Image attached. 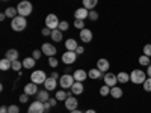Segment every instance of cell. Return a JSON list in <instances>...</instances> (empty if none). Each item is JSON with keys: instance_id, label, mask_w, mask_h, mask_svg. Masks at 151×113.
Wrapping results in <instances>:
<instances>
[{"instance_id": "1", "label": "cell", "mask_w": 151, "mask_h": 113, "mask_svg": "<svg viewBox=\"0 0 151 113\" xmlns=\"http://www.w3.org/2000/svg\"><path fill=\"white\" fill-rule=\"evenodd\" d=\"M26 26H27V20H26V17L17 15L15 18H12V20H11V27H12V30H15V32H21V30H24V29H26Z\"/></svg>"}, {"instance_id": "2", "label": "cell", "mask_w": 151, "mask_h": 113, "mask_svg": "<svg viewBox=\"0 0 151 113\" xmlns=\"http://www.w3.org/2000/svg\"><path fill=\"white\" fill-rule=\"evenodd\" d=\"M32 3L27 2V0H21V2L17 5V11H18V15L21 17H29L32 14Z\"/></svg>"}, {"instance_id": "3", "label": "cell", "mask_w": 151, "mask_h": 113, "mask_svg": "<svg viewBox=\"0 0 151 113\" xmlns=\"http://www.w3.org/2000/svg\"><path fill=\"white\" fill-rule=\"evenodd\" d=\"M147 80V74L142 69H133L130 72V82L134 84H144V82Z\"/></svg>"}, {"instance_id": "4", "label": "cell", "mask_w": 151, "mask_h": 113, "mask_svg": "<svg viewBox=\"0 0 151 113\" xmlns=\"http://www.w3.org/2000/svg\"><path fill=\"white\" fill-rule=\"evenodd\" d=\"M47 79H48V77L45 75V72H44V71H41V69L33 71V72H32V75H30V80H32L33 83H36V84H44Z\"/></svg>"}, {"instance_id": "5", "label": "cell", "mask_w": 151, "mask_h": 113, "mask_svg": "<svg viewBox=\"0 0 151 113\" xmlns=\"http://www.w3.org/2000/svg\"><path fill=\"white\" fill-rule=\"evenodd\" d=\"M74 82H76V79H74V75H71V74H64L59 79V84L64 87V89H71V86L74 84Z\"/></svg>"}, {"instance_id": "6", "label": "cell", "mask_w": 151, "mask_h": 113, "mask_svg": "<svg viewBox=\"0 0 151 113\" xmlns=\"http://www.w3.org/2000/svg\"><path fill=\"white\" fill-rule=\"evenodd\" d=\"M59 20H58V17L55 15V14H48L47 17H45V27H48V29H52V30H55V29H58L59 27Z\"/></svg>"}, {"instance_id": "7", "label": "cell", "mask_w": 151, "mask_h": 113, "mask_svg": "<svg viewBox=\"0 0 151 113\" xmlns=\"http://www.w3.org/2000/svg\"><path fill=\"white\" fill-rule=\"evenodd\" d=\"M45 110V106L42 101H40V99H36V101H33L30 106H29V110L27 113H44Z\"/></svg>"}, {"instance_id": "8", "label": "cell", "mask_w": 151, "mask_h": 113, "mask_svg": "<svg viewBox=\"0 0 151 113\" xmlns=\"http://www.w3.org/2000/svg\"><path fill=\"white\" fill-rule=\"evenodd\" d=\"M76 59H77V53L76 51H70V50H67V51L62 54V62L67 65H71L76 62Z\"/></svg>"}, {"instance_id": "9", "label": "cell", "mask_w": 151, "mask_h": 113, "mask_svg": "<svg viewBox=\"0 0 151 113\" xmlns=\"http://www.w3.org/2000/svg\"><path fill=\"white\" fill-rule=\"evenodd\" d=\"M41 51L45 54V56H48V57H52V56H55L56 54V47L55 45H52L50 42H44L42 45H41Z\"/></svg>"}, {"instance_id": "10", "label": "cell", "mask_w": 151, "mask_h": 113, "mask_svg": "<svg viewBox=\"0 0 151 113\" xmlns=\"http://www.w3.org/2000/svg\"><path fill=\"white\" fill-rule=\"evenodd\" d=\"M104 84H107L109 87H113V86H116L118 83V79H116V75L115 74H112V72H106L104 74Z\"/></svg>"}, {"instance_id": "11", "label": "cell", "mask_w": 151, "mask_h": 113, "mask_svg": "<svg viewBox=\"0 0 151 113\" xmlns=\"http://www.w3.org/2000/svg\"><path fill=\"white\" fill-rule=\"evenodd\" d=\"M38 92V84L36 83H33V82H30V83H27L26 86H24V94H27L29 97L30 95H36Z\"/></svg>"}, {"instance_id": "12", "label": "cell", "mask_w": 151, "mask_h": 113, "mask_svg": "<svg viewBox=\"0 0 151 113\" xmlns=\"http://www.w3.org/2000/svg\"><path fill=\"white\" fill-rule=\"evenodd\" d=\"M77 106H79V101H77V99H76L74 97H70V95H68V98L65 99V107H67V110L73 112V110L77 109Z\"/></svg>"}, {"instance_id": "13", "label": "cell", "mask_w": 151, "mask_h": 113, "mask_svg": "<svg viewBox=\"0 0 151 113\" xmlns=\"http://www.w3.org/2000/svg\"><path fill=\"white\" fill-rule=\"evenodd\" d=\"M74 17H76V20H85V18L89 17V9H86V8H79V9H76Z\"/></svg>"}, {"instance_id": "14", "label": "cell", "mask_w": 151, "mask_h": 113, "mask_svg": "<svg viewBox=\"0 0 151 113\" xmlns=\"http://www.w3.org/2000/svg\"><path fill=\"white\" fill-rule=\"evenodd\" d=\"M97 68L101 71V72H107L109 71V68H110V64H109V60L107 59H98L97 60Z\"/></svg>"}, {"instance_id": "15", "label": "cell", "mask_w": 151, "mask_h": 113, "mask_svg": "<svg viewBox=\"0 0 151 113\" xmlns=\"http://www.w3.org/2000/svg\"><path fill=\"white\" fill-rule=\"evenodd\" d=\"M79 35H80V39H82L83 42H91V41H92V32H91L89 29H86V27L82 29Z\"/></svg>"}, {"instance_id": "16", "label": "cell", "mask_w": 151, "mask_h": 113, "mask_svg": "<svg viewBox=\"0 0 151 113\" xmlns=\"http://www.w3.org/2000/svg\"><path fill=\"white\" fill-rule=\"evenodd\" d=\"M83 91H85V87H83L82 82H74V84L71 86V94H74V95H82Z\"/></svg>"}, {"instance_id": "17", "label": "cell", "mask_w": 151, "mask_h": 113, "mask_svg": "<svg viewBox=\"0 0 151 113\" xmlns=\"http://www.w3.org/2000/svg\"><path fill=\"white\" fill-rule=\"evenodd\" d=\"M73 75H74L76 82H85V80H86V77H88V72H86V71H83V69H76Z\"/></svg>"}, {"instance_id": "18", "label": "cell", "mask_w": 151, "mask_h": 113, "mask_svg": "<svg viewBox=\"0 0 151 113\" xmlns=\"http://www.w3.org/2000/svg\"><path fill=\"white\" fill-rule=\"evenodd\" d=\"M44 86H45L47 91H55L56 86H58V82H56V79H53V77H48V79L45 80Z\"/></svg>"}, {"instance_id": "19", "label": "cell", "mask_w": 151, "mask_h": 113, "mask_svg": "<svg viewBox=\"0 0 151 113\" xmlns=\"http://www.w3.org/2000/svg\"><path fill=\"white\" fill-rule=\"evenodd\" d=\"M0 69H2V71L12 69V62H11L8 57H3L2 60H0Z\"/></svg>"}, {"instance_id": "20", "label": "cell", "mask_w": 151, "mask_h": 113, "mask_svg": "<svg viewBox=\"0 0 151 113\" xmlns=\"http://www.w3.org/2000/svg\"><path fill=\"white\" fill-rule=\"evenodd\" d=\"M65 47H67V50H70V51H76V48H77L79 45H77V41L70 38V39L65 41Z\"/></svg>"}, {"instance_id": "21", "label": "cell", "mask_w": 151, "mask_h": 113, "mask_svg": "<svg viewBox=\"0 0 151 113\" xmlns=\"http://www.w3.org/2000/svg\"><path fill=\"white\" fill-rule=\"evenodd\" d=\"M36 98L40 99V101H42V103H47L48 99H50V95H48V91L47 89H44V91H40L36 94Z\"/></svg>"}, {"instance_id": "22", "label": "cell", "mask_w": 151, "mask_h": 113, "mask_svg": "<svg viewBox=\"0 0 151 113\" xmlns=\"http://www.w3.org/2000/svg\"><path fill=\"white\" fill-rule=\"evenodd\" d=\"M101 71H100L98 68H92V69H89V72H88V77H91L92 80H97V79H100V77H101Z\"/></svg>"}, {"instance_id": "23", "label": "cell", "mask_w": 151, "mask_h": 113, "mask_svg": "<svg viewBox=\"0 0 151 113\" xmlns=\"http://www.w3.org/2000/svg\"><path fill=\"white\" fill-rule=\"evenodd\" d=\"M6 57H8L11 62L18 60V51H17V50H14V48H11V50H8V51H6Z\"/></svg>"}, {"instance_id": "24", "label": "cell", "mask_w": 151, "mask_h": 113, "mask_svg": "<svg viewBox=\"0 0 151 113\" xmlns=\"http://www.w3.org/2000/svg\"><path fill=\"white\" fill-rule=\"evenodd\" d=\"M35 64H36V60L33 57H26V59L23 60V67L27 68V69H32L35 67Z\"/></svg>"}, {"instance_id": "25", "label": "cell", "mask_w": 151, "mask_h": 113, "mask_svg": "<svg viewBox=\"0 0 151 113\" xmlns=\"http://www.w3.org/2000/svg\"><path fill=\"white\" fill-rule=\"evenodd\" d=\"M110 95L113 97V98H121L122 97V89L121 87H118V86H113V87H110Z\"/></svg>"}, {"instance_id": "26", "label": "cell", "mask_w": 151, "mask_h": 113, "mask_svg": "<svg viewBox=\"0 0 151 113\" xmlns=\"http://www.w3.org/2000/svg\"><path fill=\"white\" fill-rule=\"evenodd\" d=\"M62 36H64L62 30H59V29H55V30H52V39H53L55 42H59V41H62Z\"/></svg>"}, {"instance_id": "27", "label": "cell", "mask_w": 151, "mask_h": 113, "mask_svg": "<svg viewBox=\"0 0 151 113\" xmlns=\"http://www.w3.org/2000/svg\"><path fill=\"white\" fill-rule=\"evenodd\" d=\"M5 14H6V17H8V18H11V20H12V18H15V17L18 15V11H17V8H11V6H9V8H6Z\"/></svg>"}, {"instance_id": "28", "label": "cell", "mask_w": 151, "mask_h": 113, "mask_svg": "<svg viewBox=\"0 0 151 113\" xmlns=\"http://www.w3.org/2000/svg\"><path fill=\"white\" fill-rule=\"evenodd\" d=\"M116 79H118V83H127V82L130 80V75H129L127 72H124V71H121V72H118V75H116Z\"/></svg>"}, {"instance_id": "29", "label": "cell", "mask_w": 151, "mask_h": 113, "mask_svg": "<svg viewBox=\"0 0 151 113\" xmlns=\"http://www.w3.org/2000/svg\"><path fill=\"white\" fill-rule=\"evenodd\" d=\"M97 3H98V0H83V8L92 11L97 6Z\"/></svg>"}, {"instance_id": "30", "label": "cell", "mask_w": 151, "mask_h": 113, "mask_svg": "<svg viewBox=\"0 0 151 113\" xmlns=\"http://www.w3.org/2000/svg\"><path fill=\"white\" fill-rule=\"evenodd\" d=\"M139 64H141L142 67H148V65H151V57L142 54V56L139 57Z\"/></svg>"}, {"instance_id": "31", "label": "cell", "mask_w": 151, "mask_h": 113, "mask_svg": "<svg viewBox=\"0 0 151 113\" xmlns=\"http://www.w3.org/2000/svg\"><path fill=\"white\" fill-rule=\"evenodd\" d=\"M55 98L58 99V101H65V99L68 98V94L65 91H58V94H56Z\"/></svg>"}, {"instance_id": "32", "label": "cell", "mask_w": 151, "mask_h": 113, "mask_svg": "<svg viewBox=\"0 0 151 113\" xmlns=\"http://www.w3.org/2000/svg\"><path fill=\"white\" fill-rule=\"evenodd\" d=\"M100 95H101V97H106V95H110V87H109L107 84H104V86H101V87H100Z\"/></svg>"}, {"instance_id": "33", "label": "cell", "mask_w": 151, "mask_h": 113, "mask_svg": "<svg viewBox=\"0 0 151 113\" xmlns=\"http://www.w3.org/2000/svg\"><path fill=\"white\" fill-rule=\"evenodd\" d=\"M142 86H144V91H145V92H151V77H148V79L144 82Z\"/></svg>"}, {"instance_id": "34", "label": "cell", "mask_w": 151, "mask_h": 113, "mask_svg": "<svg viewBox=\"0 0 151 113\" xmlns=\"http://www.w3.org/2000/svg\"><path fill=\"white\" fill-rule=\"evenodd\" d=\"M21 65H23V62H20V60H14V62H12V69L17 71V72H20Z\"/></svg>"}, {"instance_id": "35", "label": "cell", "mask_w": 151, "mask_h": 113, "mask_svg": "<svg viewBox=\"0 0 151 113\" xmlns=\"http://www.w3.org/2000/svg\"><path fill=\"white\" fill-rule=\"evenodd\" d=\"M8 110H9V113H20V107H18V106H15V104L8 106Z\"/></svg>"}, {"instance_id": "36", "label": "cell", "mask_w": 151, "mask_h": 113, "mask_svg": "<svg viewBox=\"0 0 151 113\" xmlns=\"http://www.w3.org/2000/svg\"><path fill=\"white\" fill-rule=\"evenodd\" d=\"M74 26L82 30V29H85V21H83V20H76V21H74Z\"/></svg>"}, {"instance_id": "37", "label": "cell", "mask_w": 151, "mask_h": 113, "mask_svg": "<svg viewBox=\"0 0 151 113\" xmlns=\"http://www.w3.org/2000/svg\"><path fill=\"white\" fill-rule=\"evenodd\" d=\"M48 65L52 67V68H56V67H58V59L53 57V56H52V57H48Z\"/></svg>"}, {"instance_id": "38", "label": "cell", "mask_w": 151, "mask_h": 113, "mask_svg": "<svg viewBox=\"0 0 151 113\" xmlns=\"http://www.w3.org/2000/svg\"><path fill=\"white\" fill-rule=\"evenodd\" d=\"M144 54H145V56H148V57H151V44L144 45Z\"/></svg>"}, {"instance_id": "39", "label": "cell", "mask_w": 151, "mask_h": 113, "mask_svg": "<svg viewBox=\"0 0 151 113\" xmlns=\"http://www.w3.org/2000/svg\"><path fill=\"white\" fill-rule=\"evenodd\" d=\"M58 29H59V30H62V32H65V30L68 29V23H67V21H60Z\"/></svg>"}, {"instance_id": "40", "label": "cell", "mask_w": 151, "mask_h": 113, "mask_svg": "<svg viewBox=\"0 0 151 113\" xmlns=\"http://www.w3.org/2000/svg\"><path fill=\"white\" fill-rule=\"evenodd\" d=\"M89 18H91L92 21H97V20H98V12H95L94 9L89 11Z\"/></svg>"}, {"instance_id": "41", "label": "cell", "mask_w": 151, "mask_h": 113, "mask_svg": "<svg viewBox=\"0 0 151 113\" xmlns=\"http://www.w3.org/2000/svg\"><path fill=\"white\" fill-rule=\"evenodd\" d=\"M41 54H42L41 50H33V54H32V57H33L35 60H38V59L41 57Z\"/></svg>"}, {"instance_id": "42", "label": "cell", "mask_w": 151, "mask_h": 113, "mask_svg": "<svg viewBox=\"0 0 151 113\" xmlns=\"http://www.w3.org/2000/svg\"><path fill=\"white\" fill-rule=\"evenodd\" d=\"M41 33H42L44 36H52V29H48V27H44V29L41 30Z\"/></svg>"}, {"instance_id": "43", "label": "cell", "mask_w": 151, "mask_h": 113, "mask_svg": "<svg viewBox=\"0 0 151 113\" xmlns=\"http://www.w3.org/2000/svg\"><path fill=\"white\" fill-rule=\"evenodd\" d=\"M27 99H29V95L27 94H21L20 95V101L21 103H27Z\"/></svg>"}, {"instance_id": "44", "label": "cell", "mask_w": 151, "mask_h": 113, "mask_svg": "<svg viewBox=\"0 0 151 113\" xmlns=\"http://www.w3.org/2000/svg\"><path fill=\"white\" fill-rule=\"evenodd\" d=\"M76 53H77V56H79V54H83V53H85V48H83L82 45H79L77 48H76Z\"/></svg>"}, {"instance_id": "45", "label": "cell", "mask_w": 151, "mask_h": 113, "mask_svg": "<svg viewBox=\"0 0 151 113\" xmlns=\"http://www.w3.org/2000/svg\"><path fill=\"white\" fill-rule=\"evenodd\" d=\"M0 113H9L8 106H2V107H0Z\"/></svg>"}, {"instance_id": "46", "label": "cell", "mask_w": 151, "mask_h": 113, "mask_svg": "<svg viewBox=\"0 0 151 113\" xmlns=\"http://www.w3.org/2000/svg\"><path fill=\"white\" fill-rule=\"evenodd\" d=\"M56 101H58L56 98H50V99H48V103H50V106H52V107H53V106H56Z\"/></svg>"}, {"instance_id": "47", "label": "cell", "mask_w": 151, "mask_h": 113, "mask_svg": "<svg viewBox=\"0 0 151 113\" xmlns=\"http://www.w3.org/2000/svg\"><path fill=\"white\" fill-rule=\"evenodd\" d=\"M147 74H148V77H151V65H148V68H147Z\"/></svg>"}, {"instance_id": "48", "label": "cell", "mask_w": 151, "mask_h": 113, "mask_svg": "<svg viewBox=\"0 0 151 113\" xmlns=\"http://www.w3.org/2000/svg\"><path fill=\"white\" fill-rule=\"evenodd\" d=\"M50 77H53V79H56V80H58V77H59V75H58V72L55 71V72H53L52 75H50Z\"/></svg>"}, {"instance_id": "49", "label": "cell", "mask_w": 151, "mask_h": 113, "mask_svg": "<svg viewBox=\"0 0 151 113\" xmlns=\"http://www.w3.org/2000/svg\"><path fill=\"white\" fill-rule=\"evenodd\" d=\"M70 113H85V112H82V110H79V109H76V110H73V112H70Z\"/></svg>"}, {"instance_id": "50", "label": "cell", "mask_w": 151, "mask_h": 113, "mask_svg": "<svg viewBox=\"0 0 151 113\" xmlns=\"http://www.w3.org/2000/svg\"><path fill=\"white\" fill-rule=\"evenodd\" d=\"M44 106H45V110H48L50 107H52V106H50V103H48V101H47V103H44Z\"/></svg>"}, {"instance_id": "51", "label": "cell", "mask_w": 151, "mask_h": 113, "mask_svg": "<svg viewBox=\"0 0 151 113\" xmlns=\"http://www.w3.org/2000/svg\"><path fill=\"white\" fill-rule=\"evenodd\" d=\"M5 18H6V14H5V12H3V14H0V20H2V21H3Z\"/></svg>"}, {"instance_id": "52", "label": "cell", "mask_w": 151, "mask_h": 113, "mask_svg": "<svg viewBox=\"0 0 151 113\" xmlns=\"http://www.w3.org/2000/svg\"><path fill=\"white\" fill-rule=\"evenodd\" d=\"M85 113H97V112H95V110H92V109H89V110H86Z\"/></svg>"}, {"instance_id": "53", "label": "cell", "mask_w": 151, "mask_h": 113, "mask_svg": "<svg viewBox=\"0 0 151 113\" xmlns=\"http://www.w3.org/2000/svg\"><path fill=\"white\" fill-rule=\"evenodd\" d=\"M3 2H6V0H3Z\"/></svg>"}]
</instances>
